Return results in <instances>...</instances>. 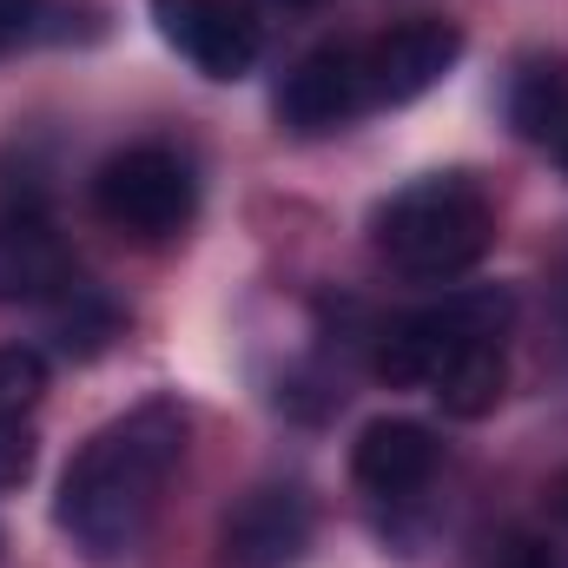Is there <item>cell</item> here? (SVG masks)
I'll use <instances>...</instances> for the list:
<instances>
[{
  "mask_svg": "<svg viewBox=\"0 0 568 568\" xmlns=\"http://www.w3.org/2000/svg\"><path fill=\"white\" fill-rule=\"evenodd\" d=\"M562 165H568V140H562Z\"/></svg>",
  "mask_w": 568,
  "mask_h": 568,
  "instance_id": "cell-21",
  "label": "cell"
},
{
  "mask_svg": "<svg viewBox=\"0 0 568 568\" xmlns=\"http://www.w3.org/2000/svg\"><path fill=\"white\" fill-rule=\"evenodd\" d=\"M556 297H562V304H568V258H562V265H556Z\"/></svg>",
  "mask_w": 568,
  "mask_h": 568,
  "instance_id": "cell-19",
  "label": "cell"
},
{
  "mask_svg": "<svg viewBox=\"0 0 568 568\" xmlns=\"http://www.w3.org/2000/svg\"><path fill=\"white\" fill-rule=\"evenodd\" d=\"M371 245L397 278L410 284L463 278L496 245V205L483 199L476 179L429 172V179H410L404 192H390L371 212Z\"/></svg>",
  "mask_w": 568,
  "mask_h": 568,
  "instance_id": "cell-2",
  "label": "cell"
},
{
  "mask_svg": "<svg viewBox=\"0 0 568 568\" xmlns=\"http://www.w3.org/2000/svg\"><path fill=\"white\" fill-rule=\"evenodd\" d=\"M436 463H443V443L417 417H377V424H364L357 449H351L357 489H371L384 503H410L417 489H429Z\"/></svg>",
  "mask_w": 568,
  "mask_h": 568,
  "instance_id": "cell-9",
  "label": "cell"
},
{
  "mask_svg": "<svg viewBox=\"0 0 568 568\" xmlns=\"http://www.w3.org/2000/svg\"><path fill=\"white\" fill-rule=\"evenodd\" d=\"M509 317H516L509 284H469V291H449V297H436V304H424V311H404V317H390V324L377 331V344H371V371H377L384 384H397V390H417V384L429 390L436 371H443L449 357H463L469 344L503 337Z\"/></svg>",
  "mask_w": 568,
  "mask_h": 568,
  "instance_id": "cell-3",
  "label": "cell"
},
{
  "mask_svg": "<svg viewBox=\"0 0 568 568\" xmlns=\"http://www.w3.org/2000/svg\"><path fill=\"white\" fill-rule=\"evenodd\" d=\"M93 205L126 239H172L199 212V179L172 145H126L93 172Z\"/></svg>",
  "mask_w": 568,
  "mask_h": 568,
  "instance_id": "cell-4",
  "label": "cell"
},
{
  "mask_svg": "<svg viewBox=\"0 0 568 568\" xmlns=\"http://www.w3.org/2000/svg\"><path fill=\"white\" fill-rule=\"evenodd\" d=\"M152 27L205 80H245L258 67V27L232 0H152Z\"/></svg>",
  "mask_w": 568,
  "mask_h": 568,
  "instance_id": "cell-8",
  "label": "cell"
},
{
  "mask_svg": "<svg viewBox=\"0 0 568 568\" xmlns=\"http://www.w3.org/2000/svg\"><path fill=\"white\" fill-rule=\"evenodd\" d=\"M73 284V258L40 212H0V304L60 297Z\"/></svg>",
  "mask_w": 568,
  "mask_h": 568,
  "instance_id": "cell-10",
  "label": "cell"
},
{
  "mask_svg": "<svg viewBox=\"0 0 568 568\" xmlns=\"http://www.w3.org/2000/svg\"><path fill=\"white\" fill-rule=\"evenodd\" d=\"M509 120L529 140H556V145L568 140V73L556 60H529L509 80Z\"/></svg>",
  "mask_w": 568,
  "mask_h": 568,
  "instance_id": "cell-12",
  "label": "cell"
},
{
  "mask_svg": "<svg viewBox=\"0 0 568 568\" xmlns=\"http://www.w3.org/2000/svg\"><path fill=\"white\" fill-rule=\"evenodd\" d=\"M40 7H47V0H0V53H13V47L40 27Z\"/></svg>",
  "mask_w": 568,
  "mask_h": 568,
  "instance_id": "cell-17",
  "label": "cell"
},
{
  "mask_svg": "<svg viewBox=\"0 0 568 568\" xmlns=\"http://www.w3.org/2000/svg\"><path fill=\"white\" fill-rule=\"evenodd\" d=\"M549 503H556V516H562V523H568V469H562V476H556V489H549Z\"/></svg>",
  "mask_w": 568,
  "mask_h": 568,
  "instance_id": "cell-18",
  "label": "cell"
},
{
  "mask_svg": "<svg viewBox=\"0 0 568 568\" xmlns=\"http://www.w3.org/2000/svg\"><path fill=\"white\" fill-rule=\"evenodd\" d=\"M53 331H60V351L67 357H93V351H106V337L120 331V317L87 284H67L60 291V311H53Z\"/></svg>",
  "mask_w": 568,
  "mask_h": 568,
  "instance_id": "cell-13",
  "label": "cell"
},
{
  "mask_svg": "<svg viewBox=\"0 0 568 568\" xmlns=\"http://www.w3.org/2000/svg\"><path fill=\"white\" fill-rule=\"evenodd\" d=\"M483 568H556V549H549L542 536L516 529V536H503V542H496V556H489Z\"/></svg>",
  "mask_w": 568,
  "mask_h": 568,
  "instance_id": "cell-16",
  "label": "cell"
},
{
  "mask_svg": "<svg viewBox=\"0 0 568 568\" xmlns=\"http://www.w3.org/2000/svg\"><path fill=\"white\" fill-rule=\"evenodd\" d=\"M371 106V80H364V40H324L311 47L278 87V120L291 133H337Z\"/></svg>",
  "mask_w": 568,
  "mask_h": 568,
  "instance_id": "cell-5",
  "label": "cell"
},
{
  "mask_svg": "<svg viewBox=\"0 0 568 568\" xmlns=\"http://www.w3.org/2000/svg\"><path fill=\"white\" fill-rule=\"evenodd\" d=\"M463 60V27L443 13H417L384 27L377 40H364V80H371V106H410Z\"/></svg>",
  "mask_w": 568,
  "mask_h": 568,
  "instance_id": "cell-6",
  "label": "cell"
},
{
  "mask_svg": "<svg viewBox=\"0 0 568 568\" xmlns=\"http://www.w3.org/2000/svg\"><path fill=\"white\" fill-rule=\"evenodd\" d=\"M503 390H509V357H503V337L469 344V351H463V357H449V364L436 371V384H429V397H436L449 417H463V424L489 417V410L503 404Z\"/></svg>",
  "mask_w": 568,
  "mask_h": 568,
  "instance_id": "cell-11",
  "label": "cell"
},
{
  "mask_svg": "<svg viewBox=\"0 0 568 568\" xmlns=\"http://www.w3.org/2000/svg\"><path fill=\"white\" fill-rule=\"evenodd\" d=\"M47 397V357L27 344H0V417H27Z\"/></svg>",
  "mask_w": 568,
  "mask_h": 568,
  "instance_id": "cell-14",
  "label": "cell"
},
{
  "mask_svg": "<svg viewBox=\"0 0 568 568\" xmlns=\"http://www.w3.org/2000/svg\"><path fill=\"white\" fill-rule=\"evenodd\" d=\"M185 443H192V417L179 397H145L140 410L113 417L80 443V456L60 476L53 523L73 536V549L87 562L113 568L145 542L159 496H165L172 469L185 463Z\"/></svg>",
  "mask_w": 568,
  "mask_h": 568,
  "instance_id": "cell-1",
  "label": "cell"
},
{
  "mask_svg": "<svg viewBox=\"0 0 568 568\" xmlns=\"http://www.w3.org/2000/svg\"><path fill=\"white\" fill-rule=\"evenodd\" d=\"M33 476V429L27 417H0V496Z\"/></svg>",
  "mask_w": 568,
  "mask_h": 568,
  "instance_id": "cell-15",
  "label": "cell"
},
{
  "mask_svg": "<svg viewBox=\"0 0 568 568\" xmlns=\"http://www.w3.org/2000/svg\"><path fill=\"white\" fill-rule=\"evenodd\" d=\"M311 549V496L297 483H258L219 529L225 568H297Z\"/></svg>",
  "mask_w": 568,
  "mask_h": 568,
  "instance_id": "cell-7",
  "label": "cell"
},
{
  "mask_svg": "<svg viewBox=\"0 0 568 568\" xmlns=\"http://www.w3.org/2000/svg\"><path fill=\"white\" fill-rule=\"evenodd\" d=\"M284 7H311V0H284Z\"/></svg>",
  "mask_w": 568,
  "mask_h": 568,
  "instance_id": "cell-20",
  "label": "cell"
}]
</instances>
